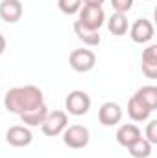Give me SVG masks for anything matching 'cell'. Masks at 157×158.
<instances>
[{"instance_id":"obj_1","label":"cell","mask_w":157,"mask_h":158,"mask_svg":"<svg viewBox=\"0 0 157 158\" xmlns=\"http://www.w3.org/2000/svg\"><path fill=\"white\" fill-rule=\"evenodd\" d=\"M44 103L43 90L35 85H24V86H15L9 88L4 96V107L11 114H22L26 110H32Z\"/></svg>"},{"instance_id":"obj_2","label":"cell","mask_w":157,"mask_h":158,"mask_svg":"<svg viewBox=\"0 0 157 158\" xmlns=\"http://www.w3.org/2000/svg\"><path fill=\"white\" fill-rule=\"evenodd\" d=\"M91 142V132L85 125H67L63 131V143L70 149H83Z\"/></svg>"},{"instance_id":"obj_3","label":"cell","mask_w":157,"mask_h":158,"mask_svg":"<svg viewBox=\"0 0 157 158\" xmlns=\"http://www.w3.org/2000/svg\"><path fill=\"white\" fill-rule=\"evenodd\" d=\"M78 13H79L78 22L81 26L89 28V30L100 31V28L105 22V13H104L102 6H81V9Z\"/></svg>"},{"instance_id":"obj_4","label":"cell","mask_w":157,"mask_h":158,"mask_svg":"<svg viewBox=\"0 0 157 158\" xmlns=\"http://www.w3.org/2000/svg\"><path fill=\"white\" fill-rule=\"evenodd\" d=\"M69 63L72 66V70H76L79 74H85V72H91L96 64V55L92 50H87V48H76L70 52L69 55Z\"/></svg>"},{"instance_id":"obj_5","label":"cell","mask_w":157,"mask_h":158,"mask_svg":"<svg viewBox=\"0 0 157 158\" xmlns=\"http://www.w3.org/2000/svg\"><path fill=\"white\" fill-rule=\"evenodd\" d=\"M69 125V116L65 110H54V112H48L46 119L43 121L41 125V131L44 136H59L63 134V131L67 129Z\"/></svg>"},{"instance_id":"obj_6","label":"cell","mask_w":157,"mask_h":158,"mask_svg":"<svg viewBox=\"0 0 157 158\" xmlns=\"http://www.w3.org/2000/svg\"><path fill=\"white\" fill-rule=\"evenodd\" d=\"M65 109L72 116H83L91 109V98L83 90H72L65 99Z\"/></svg>"},{"instance_id":"obj_7","label":"cell","mask_w":157,"mask_h":158,"mask_svg":"<svg viewBox=\"0 0 157 158\" xmlns=\"http://www.w3.org/2000/svg\"><path fill=\"white\" fill-rule=\"evenodd\" d=\"M129 37L137 44H146L154 39V24L148 19H137L129 28Z\"/></svg>"},{"instance_id":"obj_8","label":"cell","mask_w":157,"mask_h":158,"mask_svg":"<svg viewBox=\"0 0 157 158\" xmlns=\"http://www.w3.org/2000/svg\"><path fill=\"white\" fill-rule=\"evenodd\" d=\"M32 140H34V134L26 125H13L6 132V142L13 147H26L32 143Z\"/></svg>"},{"instance_id":"obj_9","label":"cell","mask_w":157,"mask_h":158,"mask_svg":"<svg viewBox=\"0 0 157 158\" xmlns=\"http://www.w3.org/2000/svg\"><path fill=\"white\" fill-rule=\"evenodd\" d=\"M122 107L115 103V101H105L102 107H100V110H98V119H100V123L102 125H105V127H113V125H117L120 123V119H122Z\"/></svg>"},{"instance_id":"obj_10","label":"cell","mask_w":157,"mask_h":158,"mask_svg":"<svg viewBox=\"0 0 157 158\" xmlns=\"http://www.w3.org/2000/svg\"><path fill=\"white\" fill-rule=\"evenodd\" d=\"M24 13L22 2L20 0H2L0 2V19L7 24H15L20 20Z\"/></svg>"},{"instance_id":"obj_11","label":"cell","mask_w":157,"mask_h":158,"mask_svg":"<svg viewBox=\"0 0 157 158\" xmlns=\"http://www.w3.org/2000/svg\"><path fill=\"white\" fill-rule=\"evenodd\" d=\"M141 136H142V134H141V129H139L135 123H124V125H120L118 131H117V134H115L117 142L122 147H129V145H131L133 142H137Z\"/></svg>"},{"instance_id":"obj_12","label":"cell","mask_w":157,"mask_h":158,"mask_svg":"<svg viewBox=\"0 0 157 158\" xmlns=\"http://www.w3.org/2000/svg\"><path fill=\"white\" fill-rule=\"evenodd\" d=\"M142 74L150 79L157 77V44H150L142 52Z\"/></svg>"},{"instance_id":"obj_13","label":"cell","mask_w":157,"mask_h":158,"mask_svg":"<svg viewBox=\"0 0 157 158\" xmlns=\"http://www.w3.org/2000/svg\"><path fill=\"white\" fill-rule=\"evenodd\" d=\"M152 110L137 98V96H131L129 101H128V116L133 119V121H146L150 118Z\"/></svg>"},{"instance_id":"obj_14","label":"cell","mask_w":157,"mask_h":158,"mask_svg":"<svg viewBox=\"0 0 157 158\" xmlns=\"http://www.w3.org/2000/svg\"><path fill=\"white\" fill-rule=\"evenodd\" d=\"M46 116H48V107L43 103V105L32 109V110L22 112L20 114V119H22V123L26 127H39V125H43V121L46 119Z\"/></svg>"},{"instance_id":"obj_15","label":"cell","mask_w":157,"mask_h":158,"mask_svg":"<svg viewBox=\"0 0 157 158\" xmlns=\"http://www.w3.org/2000/svg\"><path fill=\"white\" fill-rule=\"evenodd\" d=\"M107 30H109V33H113V35H117V37L126 35L128 30H129L126 13H113V15L109 17V20H107Z\"/></svg>"},{"instance_id":"obj_16","label":"cell","mask_w":157,"mask_h":158,"mask_svg":"<svg viewBox=\"0 0 157 158\" xmlns=\"http://www.w3.org/2000/svg\"><path fill=\"white\" fill-rule=\"evenodd\" d=\"M74 33H76V37H78L79 40H83V44H87V46H98V44L102 42L100 31H94V30H89V28L81 26L78 20L74 22Z\"/></svg>"},{"instance_id":"obj_17","label":"cell","mask_w":157,"mask_h":158,"mask_svg":"<svg viewBox=\"0 0 157 158\" xmlns=\"http://www.w3.org/2000/svg\"><path fill=\"white\" fill-rule=\"evenodd\" d=\"M133 96H137L152 112L157 109V86L154 85H146V86H141Z\"/></svg>"},{"instance_id":"obj_18","label":"cell","mask_w":157,"mask_h":158,"mask_svg":"<svg viewBox=\"0 0 157 158\" xmlns=\"http://www.w3.org/2000/svg\"><path fill=\"white\" fill-rule=\"evenodd\" d=\"M128 151H129V155L133 158H148L152 155V143L146 140V138H139L137 142H133L129 147H128Z\"/></svg>"},{"instance_id":"obj_19","label":"cell","mask_w":157,"mask_h":158,"mask_svg":"<svg viewBox=\"0 0 157 158\" xmlns=\"http://www.w3.org/2000/svg\"><path fill=\"white\" fill-rule=\"evenodd\" d=\"M81 0H57V7L65 15H74L81 9Z\"/></svg>"},{"instance_id":"obj_20","label":"cell","mask_w":157,"mask_h":158,"mask_svg":"<svg viewBox=\"0 0 157 158\" xmlns=\"http://www.w3.org/2000/svg\"><path fill=\"white\" fill-rule=\"evenodd\" d=\"M115 13H128L133 7V0H111Z\"/></svg>"},{"instance_id":"obj_21","label":"cell","mask_w":157,"mask_h":158,"mask_svg":"<svg viewBox=\"0 0 157 158\" xmlns=\"http://www.w3.org/2000/svg\"><path fill=\"white\" fill-rule=\"evenodd\" d=\"M146 140H148L152 145L157 143V121L155 119L148 121V125H146Z\"/></svg>"},{"instance_id":"obj_22","label":"cell","mask_w":157,"mask_h":158,"mask_svg":"<svg viewBox=\"0 0 157 158\" xmlns=\"http://www.w3.org/2000/svg\"><path fill=\"white\" fill-rule=\"evenodd\" d=\"M85 6H102L105 0H81Z\"/></svg>"},{"instance_id":"obj_23","label":"cell","mask_w":157,"mask_h":158,"mask_svg":"<svg viewBox=\"0 0 157 158\" xmlns=\"http://www.w3.org/2000/svg\"><path fill=\"white\" fill-rule=\"evenodd\" d=\"M6 44H7V42H6V37L0 33V55H2V53H4V50H6Z\"/></svg>"}]
</instances>
